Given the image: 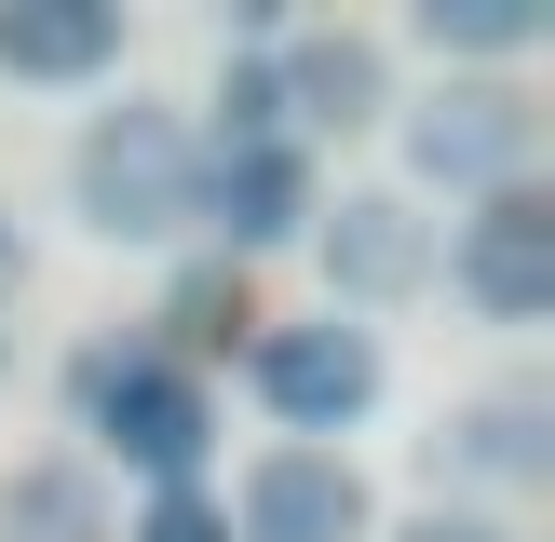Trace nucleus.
I'll use <instances>...</instances> for the list:
<instances>
[{
  "instance_id": "f257e3e1",
  "label": "nucleus",
  "mask_w": 555,
  "mask_h": 542,
  "mask_svg": "<svg viewBox=\"0 0 555 542\" xmlns=\"http://www.w3.org/2000/svg\"><path fill=\"white\" fill-rule=\"evenodd\" d=\"M68 406L108 461H135L150 488H204V448H217V393L204 366H177L163 339H95L68 366Z\"/></svg>"
},
{
  "instance_id": "f03ea898",
  "label": "nucleus",
  "mask_w": 555,
  "mask_h": 542,
  "mask_svg": "<svg viewBox=\"0 0 555 542\" xmlns=\"http://www.w3.org/2000/svg\"><path fill=\"white\" fill-rule=\"evenodd\" d=\"M190 177H204V136H190V108H163V95L95 108L81 150H68V204H81L95 244H177L190 231Z\"/></svg>"
},
{
  "instance_id": "7ed1b4c3",
  "label": "nucleus",
  "mask_w": 555,
  "mask_h": 542,
  "mask_svg": "<svg viewBox=\"0 0 555 542\" xmlns=\"http://www.w3.org/2000/svg\"><path fill=\"white\" fill-rule=\"evenodd\" d=\"M393 136H406V177L421 190H529V150H542V108L529 81H434V95H393Z\"/></svg>"
},
{
  "instance_id": "20e7f679",
  "label": "nucleus",
  "mask_w": 555,
  "mask_h": 542,
  "mask_svg": "<svg viewBox=\"0 0 555 542\" xmlns=\"http://www.w3.org/2000/svg\"><path fill=\"white\" fill-rule=\"evenodd\" d=\"M244 379H258V406L285 421V448H339L379 406V325H339V312L258 325V339H244Z\"/></svg>"
},
{
  "instance_id": "39448f33",
  "label": "nucleus",
  "mask_w": 555,
  "mask_h": 542,
  "mask_svg": "<svg viewBox=\"0 0 555 542\" xmlns=\"http://www.w3.org/2000/svg\"><path fill=\"white\" fill-rule=\"evenodd\" d=\"M298 244H312L325 312H339V325H366V312H393V298L434 285V217L406 204V190H339V204H312Z\"/></svg>"
},
{
  "instance_id": "423d86ee",
  "label": "nucleus",
  "mask_w": 555,
  "mask_h": 542,
  "mask_svg": "<svg viewBox=\"0 0 555 542\" xmlns=\"http://www.w3.org/2000/svg\"><path fill=\"white\" fill-rule=\"evenodd\" d=\"M448 298L475 325H542L555 312V190H488L448 244H434Z\"/></svg>"
},
{
  "instance_id": "0eeeda50",
  "label": "nucleus",
  "mask_w": 555,
  "mask_h": 542,
  "mask_svg": "<svg viewBox=\"0 0 555 542\" xmlns=\"http://www.w3.org/2000/svg\"><path fill=\"white\" fill-rule=\"evenodd\" d=\"M217 515H231V542H379V502L352 475V448H258Z\"/></svg>"
},
{
  "instance_id": "6e6552de",
  "label": "nucleus",
  "mask_w": 555,
  "mask_h": 542,
  "mask_svg": "<svg viewBox=\"0 0 555 542\" xmlns=\"http://www.w3.org/2000/svg\"><path fill=\"white\" fill-rule=\"evenodd\" d=\"M312 150H298V136H271V150H204V177H190V231L217 244V258H271V244H298L312 231Z\"/></svg>"
},
{
  "instance_id": "1a4fd4ad",
  "label": "nucleus",
  "mask_w": 555,
  "mask_h": 542,
  "mask_svg": "<svg viewBox=\"0 0 555 542\" xmlns=\"http://www.w3.org/2000/svg\"><path fill=\"white\" fill-rule=\"evenodd\" d=\"M271 95H285L298 150L312 136H366V122H393V54H379V27H285L271 41Z\"/></svg>"
},
{
  "instance_id": "9d476101",
  "label": "nucleus",
  "mask_w": 555,
  "mask_h": 542,
  "mask_svg": "<svg viewBox=\"0 0 555 542\" xmlns=\"http://www.w3.org/2000/svg\"><path fill=\"white\" fill-rule=\"evenodd\" d=\"M434 475L448 488H502V502H529L555 475V406L529 379H502V393H461L448 421H434Z\"/></svg>"
},
{
  "instance_id": "9b49d317",
  "label": "nucleus",
  "mask_w": 555,
  "mask_h": 542,
  "mask_svg": "<svg viewBox=\"0 0 555 542\" xmlns=\"http://www.w3.org/2000/svg\"><path fill=\"white\" fill-rule=\"evenodd\" d=\"M108 68H122V14L108 0H0V81L68 95V81H108Z\"/></svg>"
},
{
  "instance_id": "f8f14e48",
  "label": "nucleus",
  "mask_w": 555,
  "mask_h": 542,
  "mask_svg": "<svg viewBox=\"0 0 555 542\" xmlns=\"http://www.w3.org/2000/svg\"><path fill=\"white\" fill-rule=\"evenodd\" d=\"M108 529H122V515H108V488H95V461H81V448L0 475V542H108Z\"/></svg>"
},
{
  "instance_id": "ddd939ff",
  "label": "nucleus",
  "mask_w": 555,
  "mask_h": 542,
  "mask_svg": "<svg viewBox=\"0 0 555 542\" xmlns=\"http://www.w3.org/2000/svg\"><path fill=\"white\" fill-rule=\"evenodd\" d=\"M406 27L448 81H502L515 54H542V0H421Z\"/></svg>"
},
{
  "instance_id": "4468645a",
  "label": "nucleus",
  "mask_w": 555,
  "mask_h": 542,
  "mask_svg": "<svg viewBox=\"0 0 555 542\" xmlns=\"http://www.w3.org/2000/svg\"><path fill=\"white\" fill-rule=\"evenodd\" d=\"M231 325H258V312H244V271H231V258H190L177 285H163V352H177V366H190V352H217Z\"/></svg>"
},
{
  "instance_id": "2eb2a0df",
  "label": "nucleus",
  "mask_w": 555,
  "mask_h": 542,
  "mask_svg": "<svg viewBox=\"0 0 555 542\" xmlns=\"http://www.w3.org/2000/svg\"><path fill=\"white\" fill-rule=\"evenodd\" d=\"M217 136H204V150H271V136H285V95H271V41H244L231 54V68H217Z\"/></svg>"
},
{
  "instance_id": "dca6fc26",
  "label": "nucleus",
  "mask_w": 555,
  "mask_h": 542,
  "mask_svg": "<svg viewBox=\"0 0 555 542\" xmlns=\"http://www.w3.org/2000/svg\"><path fill=\"white\" fill-rule=\"evenodd\" d=\"M108 542H231V515H217V488H150Z\"/></svg>"
},
{
  "instance_id": "f3484780",
  "label": "nucleus",
  "mask_w": 555,
  "mask_h": 542,
  "mask_svg": "<svg viewBox=\"0 0 555 542\" xmlns=\"http://www.w3.org/2000/svg\"><path fill=\"white\" fill-rule=\"evenodd\" d=\"M393 542H515V529H502V515H475V502H434V515H406Z\"/></svg>"
},
{
  "instance_id": "a211bd4d",
  "label": "nucleus",
  "mask_w": 555,
  "mask_h": 542,
  "mask_svg": "<svg viewBox=\"0 0 555 542\" xmlns=\"http://www.w3.org/2000/svg\"><path fill=\"white\" fill-rule=\"evenodd\" d=\"M14 271H27V244H14V217H0V285H14Z\"/></svg>"
},
{
  "instance_id": "6ab92c4d",
  "label": "nucleus",
  "mask_w": 555,
  "mask_h": 542,
  "mask_svg": "<svg viewBox=\"0 0 555 542\" xmlns=\"http://www.w3.org/2000/svg\"><path fill=\"white\" fill-rule=\"evenodd\" d=\"M0 366H14V339H0Z\"/></svg>"
}]
</instances>
